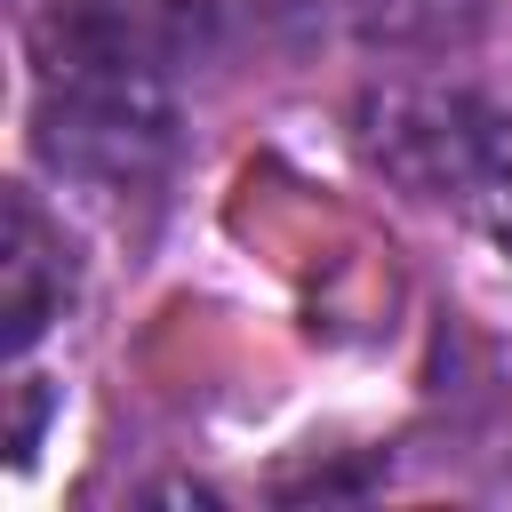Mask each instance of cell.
Segmentation results:
<instances>
[{
	"mask_svg": "<svg viewBox=\"0 0 512 512\" xmlns=\"http://www.w3.org/2000/svg\"><path fill=\"white\" fill-rule=\"evenodd\" d=\"M0 296H8V344L32 352L48 336V320L72 296V248L64 232L40 216L32 192H8V256H0Z\"/></svg>",
	"mask_w": 512,
	"mask_h": 512,
	"instance_id": "obj_3",
	"label": "cell"
},
{
	"mask_svg": "<svg viewBox=\"0 0 512 512\" xmlns=\"http://www.w3.org/2000/svg\"><path fill=\"white\" fill-rule=\"evenodd\" d=\"M184 0H48L40 16V152L88 184H144L176 144L168 64Z\"/></svg>",
	"mask_w": 512,
	"mask_h": 512,
	"instance_id": "obj_1",
	"label": "cell"
},
{
	"mask_svg": "<svg viewBox=\"0 0 512 512\" xmlns=\"http://www.w3.org/2000/svg\"><path fill=\"white\" fill-rule=\"evenodd\" d=\"M360 144L400 192L512 248V112L464 88H384L360 112Z\"/></svg>",
	"mask_w": 512,
	"mask_h": 512,
	"instance_id": "obj_2",
	"label": "cell"
}]
</instances>
